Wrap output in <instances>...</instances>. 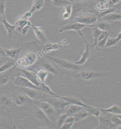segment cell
<instances>
[{"instance_id":"cell-1","label":"cell","mask_w":121,"mask_h":129,"mask_svg":"<svg viewBox=\"0 0 121 129\" xmlns=\"http://www.w3.org/2000/svg\"><path fill=\"white\" fill-rule=\"evenodd\" d=\"M46 58H41L37 63L38 68H42L50 72L56 77L62 76L64 72L56 63L52 60L48 55H46Z\"/></svg>"},{"instance_id":"cell-2","label":"cell","mask_w":121,"mask_h":129,"mask_svg":"<svg viewBox=\"0 0 121 129\" xmlns=\"http://www.w3.org/2000/svg\"><path fill=\"white\" fill-rule=\"evenodd\" d=\"M37 106L44 112L52 124H55L60 114L48 102L42 101L37 103Z\"/></svg>"},{"instance_id":"cell-3","label":"cell","mask_w":121,"mask_h":129,"mask_svg":"<svg viewBox=\"0 0 121 129\" xmlns=\"http://www.w3.org/2000/svg\"><path fill=\"white\" fill-rule=\"evenodd\" d=\"M43 101L49 103L60 115L66 113V106L70 105L63 99L56 97L46 98Z\"/></svg>"},{"instance_id":"cell-4","label":"cell","mask_w":121,"mask_h":129,"mask_svg":"<svg viewBox=\"0 0 121 129\" xmlns=\"http://www.w3.org/2000/svg\"><path fill=\"white\" fill-rule=\"evenodd\" d=\"M114 114L106 112H102L98 117L100 124L98 126L99 129H114L118 128L111 121V117Z\"/></svg>"},{"instance_id":"cell-5","label":"cell","mask_w":121,"mask_h":129,"mask_svg":"<svg viewBox=\"0 0 121 129\" xmlns=\"http://www.w3.org/2000/svg\"><path fill=\"white\" fill-rule=\"evenodd\" d=\"M49 57L62 70H80L81 68L79 65L76 64L73 62L60 58L52 57L50 56H49Z\"/></svg>"},{"instance_id":"cell-6","label":"cell","mask_w":121,"mask_h":129,"mask_svg":"<svg viewBox=\"0 0 121 129\" xmlns=\"http://www.w3.org/2000/svg\"><path fill=\"white\" fill-rule=\"evenodd\" d=\"M96 25H88L79 23V22H74L70 23L68 25H65L62 27L59 30L60 33L67 30H74L76 31L79 35L82 37L83 40H85L83 35L82 29L85 27H92L95 26Z\"/></svg>"},{"instance_id":"cell-7","label":"cell","mask_w":121,"mask_h":129,"mask_svg":"<svg viewBox=\"0 0 121 129\" xmlns=\"http://www.w3.org/2000/svg\"><path fill=\"white\" fill-rule=\"evenodd\" d=\"M17 68V67L15 65L7 71L2 72L3 74L0 75L1 85L6 84L13 77L19 75V71H18Z\"/></svg>"},{"instance_id":"cell-8","label":"cell","mask_w":121,"mask_h":129,"mask_svg":"<svg viewBox=\"0 0 121 129\" xmlns=\"http://www.w3.org/2000/svg\"><path fill=\"white\" fill-rule=\"evenodd\" d=\"M17 31L22 35L26 34L32 26V23L28 20L21 17L16 21L15 24Z\"/></svg>"},{"instance_id":"cell-9","label":"cell","mask_w":121,"mask_h":129,"mask_svg":"<svg viewBox=\"0 0 121 129\" xmlns=\"http://www.w3.org/2000/svg\"><path fill=\"white\" fill-rule=\"evenodd\" d=\"M15 77V79L13 82L15 86L19 87L30 88L38 90V86L33 84L26 78L19 75L16 76Z\"/></svg>"},{"instance_id":"cell-10","label":"cell","mask_w":121,"mask_h":129,"mask_svg":"<svg viewBox=\"0 0 121 129\" xmlns=\"http://www.w3.org/2000/svg\"><path fill=\"white\" fill-rule=\"evenodd\" d=\"M1 22H2L4 24L5 28L7 30V41L10 42L13 41L16 38V35L19 34L16 26L15 25H10L7 21L6 18L3 20Z\"/></svg>"},{"instance_id":"cell-11","label":"cell","mask_w":121,"mask_h":129,"mask_svg":"<svg viewBox=\"0 0 121 129\" xmlns=\"http://www.w3.org/2000/svg\"><path fill=\"white\" fill-rule=\"evenodd\" d=\"M85 50L83 53H81V57L78 61L75 63L78 65H82L85 63L88 59L92 55L94 52V47L85 40Z\"/></svg>"},{"instance_id":"cell-12","label":"cell","mask_w":121,"mask_h":129,"mask_svg":"<svg viewBox=\"0 0 121 129\" xmlns=\"http://www.w3.org/2000/svg\"><path fill=\"white\" fill-rule=\"evenodd\" d=\"M20 90L25 93L27 96L35 101L40 100L44 96V95L41 91L34 89L20 87Z\"/></svg>"},{"instance_id":"cell-13","label":"cell","mask_w":121,"mask_h":129,"mask_svg":"<svg viewBox=\"0 0 121 129\" xmlns=\"http://www.w3.org/2000/svg\"><path fill=\"white\" fill-rule=\"evenodd\" d=\"M98 20V17L95 15H83L76 17L74 22L88 25H95Z\"/></svg>"},{"instance_id":"cell-14","label":"cell","mask_w":121,"mask_h":129,"mask_svg":"<svg viewBox=\"0 0 121 129\" xmlns=\"http://www.w3.org/2000/svg\"><path fill=\"white\" fill-rule=\"evenodd\" d=\"M19 75L26 78L36 86H39L41 84L37 80L36 74L32 71L22 69L19 72Z\"/></svg>"},{"instance_id":"cell-15","label":"cell","mask_w":121,"mask_h":129,"mask_svg":"<svg viewBox=\"0 0 121 129\" xmlns=\"http://www.w3.org/2000/svg\"><path fill=\"white\" fill-rule=\"evenodd\" d=\"M31 27L34 29L35 35L37 38L42 43L46 44L49 42L45 33L42 29H41L40 27L36 26L34 25H32Z\"/></svg>"},{"instance_id":"cell-16","label":"cell","mask_w":121,"mask_h":129,"mask_svg":"<svg viewBox=\"0 0 121 129\" xmlns=\"http://www.w3.org/2000/svg\"><path fill=\"white\" fill-rule=\"evenodd\" d=\"M54 97L59 98L63 99L64 101L69 103L70 104L76 105H79V106L86 107V108H90L92 107V106H88L86 105L83 103L80 99H76V98L72 97L71 96L62 97L59 96L57 95L56 96Z\"/></svg>"},{"instance_id":"cell-17","label":"cell","mask_w":121,"mask_h":129,"mask_svg":"<svg viewBox=\"0 0 121 129\" xmlns=\"http://www.w3.org/2000/svg\"><path fill=\"white\" fill-rule=\"evenodd\" d=\"M22 48V47L19 48L13 49L8 50L4 49L6 56L10 57L11 59H16L19 58L21 53Z\"/></svg>"},{"instance_id":"cell-18","label":"cell","mask_w":121,"mask_h":129,"mask_svg":"<svg viewBox=\"0 0 121 129\" xmlns=\"http://www.w3.org/2000/svg\"><path fill=\"white\" fill-rule=\"evenodd\" d=\"M81 76L84 80H90L96 77H99L101 76V74L95 72L94 71H82L80 73Z\"/></svg>"},{"instance_id":"cell-19","label":"cell","mask_w":121,"mask_h":129,"mask_svg":"<svg viewBox=\"0 0 121 129\" xmlns=\"http://www.w3.org/2000/svg\"><path fill=\"white\" fill-rule=\"evenodd\" d=\"M38 90L41 91L43 94L52 96H55L57 95L54 93L47 85L44 83H42L41 85L38 86Z\"/></svg>"},{"instance_id":"cell-20","label":"cell","mask_w":121,"mask_h":129,"mask_svg":"<svg viewBox=\"0 0 121 129\" xmlns=\"http://www.w3.org/2000/svg\"><path fill=\"white\" fill-rule=\"evenodd\" d=\"M36 116L38 119L44 122V123L48 125H52L50 120L46 115L44 112L41 109L37 106V109L36 112Z\"/></svg>"},{"instance_id":"cell-21","label":"cell","mask_w":121,"mask_h":129,"mask_svg":"<svg viewBox=\"0 0 121 129\" xmlns=\"http://www.w3.org/2000/svg\"><path fill=\"white\" fill-rule=\"evenodd\" d=\"M108 0H98L95 4L96 9L100 12H103L108 8Z\"/></svg>"},{"instance_id":"cell-22","label":"cell","mask_w":121,"mask_h":129,"mask_svg":"<svg viewBox=\"0 0 121 129\" xmlns=\"http://www.w3.org/2000/svg\"><path fill=\"white\" fill-rule=\"evenodd\" d=\"M84 108L85 107L83 106L71 104L69 108L66 110V113L68 116H73L74 114L84 109Z\"/></svg>"},{"instance_id":"cell-23","label":"cell","mask_w":121,"mask_h":129,"mask_svg":"<svg viewBox=\"0 0 121 129\" xmlns=\"http://www.w3.org/2000/svg\"><path fill=\"white\" fill-rule=\"evenodd\" d=\"M101 112H106L111 113L114 115L121 114V108L120 106L115 105L107 109L98 108Z\"/></svg>"},{"instance_id":"cell-24","label":"cell","mask_w":121,"mask_h":129,"mask_svg":"<svg viewBox=\"0 0 121 129\" xmlns=\"http://www.w3.org/2000/svg\"><path fill=\"white\" fill-rule=\"evenodd\" d=\"M90 115L89 113L84 108V109L81 110L79 112L74 114L73 116L74 117L75 121L76 122L82 120Z\"/></svg>"},{"instance_id":"cell-25","label":"cell","mask_w":121,"mask_h":129,"mask_svg":"<svg viewBox=\"0 0 121 129\" xmlns=\"http://www.w3.org/2000/svg\"><path fill=\"white\" fill-rule=\"evenodd\" d=\"M15 59H12L9 60L5 62L0 67V73L5 72L13 67L15 65Z\"/></svg>"},{"instance_id":"cell-26","label":"cell","mask_w":121,"mask_h":129,"mask_svg":"<svg viewBox=\"0 0 121 129\" xmlns=\"http://www.w3.org/2000/svg\"><path fill=\"white\" fill-rule=\"evenodd\" d=\"M83 9V6L79 2L74 3L72 4V14L71 16L74 17L81 12Z\"/></svg>"},{"instance_id":"cell-27","label":"cell","mask_w":121,"mask_h":129,"mask_svg":"<svg viewBox=\"0 0 121 129\" xmlns=\"http://www.w3.org/2000/svg\"><path fill=\"white\" fill-rule=\"evenodd\" d=\"M44 0H34L32 8L29 11L33 14L36 11L40 10L44 5Z\"/></svg>"},{"instance_id":"cell-28","label":"cell","mask_w":121,"mask_h":129,"mask_svg":"<svg viewBox=\"0 0 121 129\" xmlns=\"http://www.w3.org/2000/svg\"><path fill=\"white\" fill-rule=\"evenodd\" d=\"M101 19L106 21H118L121 20V16L120 14L112 13L107 15Z\"/></svg>"},{"instance_id":"cell-29","label":"cell","mask_w":121,"mask_h":129,"mask_svg":"<svg viewBox=\"0 0 121 129\" xmlns=\"http://www.w3.org/2000/svg\"><path fill=\"white\" fill-rule=\"evenodd\" d=\"M0 102L1 104L4 107H8L13 105V102L12 99L7 96L4 95L1 97Z\"/></svg>"},{"instance_id":"cell-30","label":"cell","mask_w":121,"mask_h":129,"mask_svg":"<svg viewBox=\"0 0 121 129\" xmlns=\"http://www.w3.org/2000/svg\"><path fill=\"white\" fill-rule=\"evenodd\" d=\"M27 101L26 96L22 94H19L16 97L14 102L16 105L21 106L26 103Z\"/></svg>"},{"instance_id":"cell-31","label":"cell","mask_w":121,"mask_h":129,"mask_svg":"<svg viewBox=\"0 0 121 129\" xmlns=\"http://www.w3.org/2000/svg\"><path fill=\"white\" fill-rule=\"evenodd\" d=\"M65 12H64L61 15L62 19L66 20L69 19L71 17L72 14V4L64 7Z\"/></svg>"},{"instance_id":"cell-32","label":"cell","mask_w":121,"mask_h":129,"mask_svg":"<svg viewBox=\"0 0 121 129\" xmlns=\"http://www.w3.org/2000/svg\"><path fill=\"white\" fill-rule=\"evenodd\" d=\"M44 49L45 51L48 53H50L52 50H55L60 48L59 44L57 43H52L48 42L46 44Z\"/></svg>"},{"instance_id":"cell-33","label":"cell","mask_w":121,"mask_h":129,"mask_svg":"<svg viewBox=\"0 0 121 129\" xmlns=\"http://www.w3.org/2000/svg\"><path fill=\"white\" fill-rule=\"evenodd\" d=\"M52 4L55 7L62 8L67 5L71 4V2L68 0H52Z\"/></svg>"},{"instance_id":"cell-34","label":"cell","mask_w":121,"mask_h":129,"mask_svg":"<svg viewBox=\"0 0 121 129\" xmlns=\"http://www.w3.org/2000/svg\"><path fill=\"white\" fill-rule=\"evenodd\" d=\"M6 8L5 0H0V22L6 18L5 15Z\"/></svg>"},{"instance_id":"cell-35","label":"cell","mask_w":121,"mask_h":129,"mask_svg":"<svg viewBox=\"0 0 121 129\" xmlns=\"http://www.w3.org/2000/svg\"><path fill=\"white\" fill-rule=\"evenodd\" d=\"M68 116L66 113H64L62 115L59 116L58 120L56 122V124L57 125V127L59 128H60L62 125L64 123V122L67 118Z\"/></svg>"},{"instance_id":"cell-36","label":"cell","mask_w":121,"mask_h":129,"mask_svg":"<svg viewBox=\"0 0 121 129\" xmlns=\"http://www.w3.org/2000/svg\"><path fill=\"white\" fill-rule=\"evenodd\" d=\"M93 36H94V44L92 45L93 47L96 46L97 43L99 36L101 35V33L102 32V30H100L99 29L97 28V27H96L94 28V31H93Z\"/></svg>"},{"instance_id":"cell-37","label":"cell","mask_w":121,"mask_h":129,"mask_svg":"<svg viewBox=\"0 0 121 129\" xmlns=\"http://www.w3.org/2000/svg\"><path fill=\"white\" fill-rule=\"evenodd\" d=\"M85 109L90 115H94L98 118L101 114V111L98 109V108H95L94 107L90 108L85 107Z\"/></svg>"},{"instance_id":"cell-38","label":"cell","mask_w":121,"mask_h":129,"mask_svg":"<svg viewBox=\"0 0 121 129\" xmlns=\"http://www.w3.org/2000/svg\"><path fill=\"white\" fill-rule=\"evenodd\" d=\"M36 74L37 77L40 80L42 83H43L48 75V72L46 71L40 70L39 72H37Z\"/></svg>"},{"instance_id":"cell-39","label":"cell","mask_w":121,"mask_h":129,"mask_svg":"<svg viewBox=\"0 0 121 129\" xmlns=\"http://www.w3.org/2000/svg\"><path fill=\"white\" fill-rule=\"evenodd\" d=\"M121 114L113 115L111 118V121L117 127H121Z\"/></svg>"},{"instance_id":"cell-40","label":"cell","mask_w":121,"mask_h":129,"mask_svg":"<svg viewBox=\"0 0 121 129\" xmlns=\"http://www.w3.org/2000/svg\"><path fill=\"white\" fill-rule=\"evenodd\" d=\"M116 10V9L115 8H108L106 10L103 12H100V14L98 15V16H97L98 20V19H101L102 17L107 15L114 13Z\"/></svg>"},{"instance_id":"cell-41","label":"cell","mask_w":121,"mask_h":129,"mask_svg":"<svg viewBox=\"0 0 121 129\" xmlns=\"http://www.w3.org/2000/svg\"><path fill=\"white\" fill-rule=\"evenodd\" d=\"M97 28L102 31H107L110 29V26L107 22H101L97 25Z\"/></svg>"},{"instance_id":"cell-42","label":"cell","mask_w":121,"mask_h":129,"mask_svg":"<svg viewBox=\"0 0 121 129\" xmlns=\"http://www.w3.org/2000/svg\"><path fill=\"white\" fill-rule=\"evenodd\" d=\"M109 36V34L108 32L105 38L97 43L96 46L97 49H100L104 47H105L106 42H107V40Z\"/></svg>"},{"instance_id":"cell-43","label":"cell","mask_w":121,"mask_h":129,"mask_svg":"<svg viewBox=\"0 0 121 129\" xmlns=\"http://www.w3.org/2000/svg\"><path fill=\"white\" fill-rule=\"evenodd\" d=\"M118 40L116 38H108L107 40V42L105 45V47H111L115 46L117 42H118Z\"/></svg>"},{"instance_id":"cell-44","label":"cell","mask_w":121,"mask_h":129,"mask_svg":"<svg viewBox=\"0 0 121 129\" xmlns=\"http://www.w3.org/2000/svg\"><path fill=\"white\" fill-rule=\"evenodd\" d=\"M74 123H64L60 128L62 129H71Z\"/></svg>"},{"instance_id":"cell-45","label":"cell","mask_w":121,"mask_h":129,"mask_svg":"<svg viewBox=\"0 0 121 129\" xmlns=\"http://www.w3.org/2000/svg\"><path fill=\"white\" fill-rule=\"evenodd\" d=\"M32 14H33V13H32L30 11H28L23 14L22 17L24 19L28 20L29 17H31V16H32Z\"/></svg>"},{"instance_id":"cell-46","label":"cell","mask_w":121,"mask_h":129,"mask_svg":"<svg viewBox=\"0 0 121 129\" xmlns=\"http://www.w3.org/2000/svg\"><path fill=\"white\" fill-rule=\"evenodd\" d=\"M108 32L107 31H102V33H101V35L99 36V38H98V42L100 41H101L103 39H104L106 37V35L107 34Z\"/></svg>"},{"instance_id":"cell-47","label":"cell","mask_w":121,"mask_h":129,"mask_svg":"<svg viewBox=\"0 0 121 129\" xmlns=\"http://www.w3.org/2000/svg\"><path fill=\"white\" fill-rule=\"evenodd\" d=\"M6 54L4 49L0 45V57H6Z\"/></svg>"},{"instance_id":"cell-48","label":"cell","mask_w":121,"mask_h":129,"mask_svg":"<svg viewBox=\"0 0 121 129\" xmlns=\"http://www.w3.org/2000/svg\"><path fill=\"white\" fill-rule=\"evenodd\" d=\"M120 1V0H109V1H108V2L110 4L114 5L116 4Z\"/></svg>"},{"instance_id":"cell-49","label":"cell","mask_w":121,"mask_h":129,"mask_svg":"<svg viewBox=\"0 0 121 129\" xmlns=\"http://www.w3.org/2000/svg\"><path fill=\"white\" fill-rule=\"evenodd\" d=\"M2 117H1V116H0V124H2Z\"/></svg>"},{"instance_id":"cell-50","label":"cell","mask_w":121,"mask_h":129,"mask_svg":"<svg viewBox=\"0 0 121 129\" xmlns=\"http://www.w3.org/2000/svg\"><path fill=\"white\" fill-rule=\"evenodd\" d=\"M81 1H86L87 0H81Z\"/></svg>"}]
</instances>
